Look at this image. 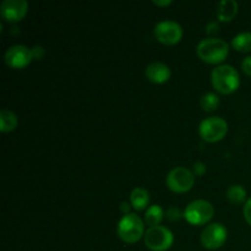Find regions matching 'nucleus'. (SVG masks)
<instances>
[{
  "instance_id": "f257e3e1",
  "label": "nucleus",
  "mask_w": 251,
  "mask_h": 251,
  "mask_svg": "<svg viewBox=\"0 0 251 251\" xmlns=\"http://www.w3.org/2000/svg\"><path fill=\"white\" fill-rule=\"evenodd\" d=\"M211 83L221 95H230L239 88V73L232 65H218L211 73Z\"/></svg>"
},
{
  "instance_id": "f03ea898",
  "label": "nucleus",
  "mask_w": 251,
  "mask_h": 251,
  "mask_svg": "<svg viewBox=\"0 0 251 251\" xmlns=\"http://www.w3.org/2000/svg\"><path fill=\"white\" fill-rule=\"evenodd\" d=\"M196 53L203 63L221 64L229 54V46L223 39L210 37L199 42Z\"/></svg>"
},
{
  "instance_id": "7ed1b4c3",
  "label": "nucleus",
  "mask_w": 251,
  "mask_h": 251,
  "mask_svg": "<svg viewBox=\"0 0 251 251\" xmlns=\"http://www.w3.org/2000/svg\"><path fill=\"white\" fill-rule=\"evenodd\" d=\"M118 237L126 244H135L145 235V222L136 213H127L120 218L117 227Z\"/></svg>"
},
{
  "instance_id": "20e7f679",
  "label": "nucleus",
  "mask_w": 251,
  "mask_h": 251,
  "mask_svg": "<svg viewBox=\"0 0 251 251\" xmlns=\"http://www.w3.org/2000/svg\"><path fill=\"white\" fill-rule=\"evenodd\" d=\"M228 132V123L221 117H210L203 119L199 126L201 139L210 144L221 141Z\"/></svg>"
},
{
  "instance_id": "39448f33",
  "label": "nucleus",
  "mask_w": 251,
  "mask_h": 251,
  "mask_svg": "<svg viewBox=\"0 0 251 251\" xmlns=\"http://www.w3.org/2000/svg\"><path fill=\"white\" fill-rule=\"evenodd\" d=\"M145 245L151 251H167L174 243V235L164 226L149 227L144 235Z\"/></svg>"
},
{
  "instance_id": "423d86ee",
  "label": "nucleus",
  "mask_w": 251,
  "mask_h": 251,
  "mask_svg": "<svg viewBox=\"0 0 251 251\" xmlns=\"http://www.w3.org/2000/svg\"><path fill=\"white\" fill-rule=\"evenodd\" d=\"M215 215L212 203L206 200H195L186 206L184 218L193 226H203L210 222Z\"/></svg>"
},
{
  "instance_id": "0eeeda50",
  "label": "nucleus",
  "mask_w": 251,
  "mask_h": 251,
  "mask_svg": "<svg viewBox=\"0 0 251 251\" xmlns=\"http://www.w3.org/2000/svg\"><path fill=\"white\" fill-rule=\"evenodd\" d=\"M195 183V174L185 167H176L172 169L166 179V184L171 191L176 194L188 193Z\"/></svg>"
},
{
  "instance_id": "6e6552de",
  "label": "nucleus",
  "mask_w": 251,
  "mask_h": 251,
  "mask_svg": "<svg viewBox=\"0 0 251 251\" xmlns=\"http://www.w3.org/2000/svg\"><path fill=\"white\" fill-rule=\"evenodd\" d=\"M154 37L158 42L166 46H174L183 38V28L180 25L172 20L158 22L153 29Z\"/></svg>"
},
{
  "instance_id": "1a4fd4ad",
  "label": "nucleus",
  "mask_w": 251,
  "mask_h": 251,
  "mask_svg": "<svg viewBox=\"0 0 251 251\" xmlns=\"http://www.w3.org/2000/svg\"><path fill=\"white\" fill-rule=\"evenodd\" d=\"M228 230L222 223H211V225L206 226L203 228L202 233H201V244L205 249L208 250H216L223 247L227 240Z\"/></svg>"
},
{
  "instance_id": "9d476101",
  "label": "nucleus",
  "mask_w": 251,
  "mask_h": 251,
  "mask_svg": "<svg viewBox=\"0 0 251 251\" xmlns=\"http://www.w3.org/2000/svg\"><path fill=\"white\" fill-rule=\"evenodd\" d=\"M4 59L9 68L20 70L31 64V61L33 60V54H32V49H29L28 47L16 44L7 49Z\"/></svg>"
},
{
  "instance_id": "9b49d317",
  "label": "nucleus",
  "mask_w": 251,
  "mask_h": 251,
  "mask_svg": "<svg viewBox=\"0 0 251 251\" xmlns=\"http://www.w3.org/2000/svg\"><path fill=\"white\" fill-rule=\"evenodd\" d=\"M28 11V2L26 0H4L0 5V15L7 22H19Z\"/></svg>"
},
{
  "instance_id": "f8f14e48",
  "label": "nucleus",
  "mask_w": 251,
  "mask_h": 251,
  "mask_svg": "<svg viewBox=\"0 0 251 251\" xmlns=\"http://www.w3.org/2000/svg\"><path fill=\"white\" fill-rule=\"evenodd\" d=\"M145 75L149 78V81L161 85V83L167 82L171 78L172 73L167 64L161 63V61H153L150 65H147Z\"/></svg>"
},
{
  "instance_id": "ddd939ff",
  "label": "nucleus",
  "mask_w": 251,
  "mask_h": 251,
  "mask_svg": "<svg viewBox=\"0 0 251 251\" xmlns=\"http://www.w3.org/2000/svg\"><path fill=\"white\" fill-rule=\"evenodd\" d=\"M238 2L235 0H222L218 2L216 7V15L217 19L222 22H229L237 16L238 14Z\"/></svg>"
},
{
  "instance_id": "4468645a",
  "label": "nucleus",
  "mask_w": 251,
  "mask_h": 251,
  "mask_svg": "<svg viewBox=\"0 0 251 251\" xmlns=\"http://www.w3.org/2000/svg\"><path fill=\"white\" fill-rule=\"evenodd\" d=\"M130 203L136 211H144L150 203V193L144 188H135L130 194Z\"/></svg>"
},
{
  "instance_id": "2eb2a0df",
  "label": "nucleus",
  "mask_w": 251,
  "mask_h": 251,
  "mask_svg": "<svg viewBox=\"0 0 251 251\" xmlns=\"http://www.w3.org/2000/svg\"><path fill=\"white\" fill-rule=\"evenodd\" d=\"M19 120L17 115L9 109H2L0 112V130L1 132H10L16 129Z\"/></svg>"
},
{
  "instance_id": "dca6fc26",
  "label": "nucleus",
  "mask_w": 251,
  "mask_h": 251,
  "mask_svg": "<svg viewBox=\"0 0 251 251\" xmlns=\"http://www.w3.org/2000/svg\"><path fill=\"white\" fill-rule=\"evenodd\" d=\"M164 211L159 205H152L145 213V223L150 227H156L163 221Z\"/></svg>"
},
{
  "instance_id": "f3484780",
  "label": "nucleus",
  "mask_w": 251,
  "mask_h": 251,
  "mask_svg": "<svg viewBox=\"0 0 251 251\" xmlns=\"http://www.w3.org/2000/svg\"><path fill=\"white\" fill-rule=\"evenodd\" d=\"M227 199L233 205H242L247 202V190L239 184L230 185L227 189Z\"/></svg>"
},
{
  "instance_id": "a211bd4d",
  "label": "nucleus",
  "mask_w": 251,
  "mask_h": 251,
  "mask_svg": "<svg viewBox=\"0 0 251 251\" xmlns=\"http://www.w3.org/2000/svg\"><path fill=\"white\" fill-rule=\"evenodd\" d=\"M232 47L242 53L251 51V32H242L232 39Z\"/></svg>"
},
{
  "instance_id": "6ab92c4d",
  "label": "nucleus",
  "mask_w": 251,
  "mask_h": 251,
  "mask_svg": "<svg viewBox=\"0 0 251 251\" xmlns=\"http://www.w3.org/2000/svg\"><path fill=\"white\" fill-rule=\"evenodd\" d=\"M200 104L201 108H202L205 112H215L218 108V105H220V98H218V96L215 95V93L208 92L201 97Z\"/></svg>"
},
{
  "instance_id": "aec40b11",
  "label": "nucleus",
  "mask_w": 251,
  "mask_h": 251,
  "mask_svg": "<svg viewBox=\"0 0 251 251\" xmlns=\"http://www.w3.org/2000/svg\"><path fill=\"white\" fill-rule=\"evenodd\" d=\"M166 216L167 220H169L171 222H178V221H180L184 217V212H181L180 208L176 207V206H172V207H169L167 210Z\"/></svg>"
},
{
  "instance_id": "412c9836",
  "label": "nucleus",
  "mask_w": 251,
  "mask_h": 251,
  "mask_svg": "<svg viewBox=\"0 0 251 251\" xmlns=\"http://www.w3.org/2000/svg\"><path fill=\"white\" fill-rule=\"evenodd\" d=\"M243 215H244V218L248 222V225L251 226V198L248 199L247 202H245L244 208H243Z\"/></svg>"
},
{
  "instance_id": "4be33fe9",
  "label": "nucleus",
  "mask_w": 251,
  "mask_h": 251,
  "mask_svg": "<svg viewBox=\"0 0 251 251\" xmlns=\"http://www.w3.org/2000/svg\"><path fill=\"white\" fill-rule=\"evenodd\" d=\"M193 171L194 174L198 176H203L206 173V164L202 163V162H195L193 166Z\"/></svg>"
},
{
  "instance_id": "5701e85b",
  "label": "nucleus",
  "mask_w": 251,
  "mask_h": 251,
  "mask_svg": "<svg viewBox=\"0 0 251 251\" xmlns=\"http://www.w3.org/2000/svg\"><path fill=\"white\" fill-rule=\"evenodd\" d=\"M242 70L245 75L251 77V56H247V58L242 61Z\"/></svg>"
},
{
  "instance_id": "b1692460",
  "label": "nucleus",
  "mask_w": 251,
  "mask_h": 251,
  "mask_svg": "<svg viewBox=\"0 0 251 251\" xmlns=\"http://www.w3.org/2000/svg\"><path fill=\"white\" fill-rule=\"evenodd\" d=\"M32 54H33V59L39 60V59H42L44 56V48L41 46L33 47V48H32Z\"/></svg>"
},
{
  "instance_id": "393cba45",
  "label": "nucleus",
  "mask_w": 251,
  "mask_h": 251,
  "mask_svg": "<svg viewBox=\"0 0 251 251\" xmlns=\"http://www.w3.org/2000/svg\"><path fill=\"white\" fill-rule=\"evenodd\" d=\"M218 28H220V26H218V24L216 21L213 22H210V24L206 26V31H207V33H213V32H217Z\"/></svg>"
},
{
  "instance_id": "a878e982",
  "label": "nucleus",
  "mask_w": 251,
  "mask_h": 251,
  "mask_svg": "<svg viewBox=\"0 0 251 251\" xmlns=\"http://www.w3.org/2000/svg\"><path fill=\"white\" fill-rule=\"evenodd\" d=\"M152 2L157 6H169L172 4V0H153Z\"/></svg>"
},
{
  "instance_id": "bb28decb",
  "label": "nucleus",
  "mask_w": 251,
  "mask_h": 251,
  "mask_svg": "<svg viewBox=\"0 0 251 251\" xmlns=\"http://www.w3.org/2000/svg\"><path fill=\"white\" fill-rule=\"evenodd\" d=\"M120 211H122V212L124 213V215H127V213H130L129 212V211H130L129 203H127V202H122V205H120Z\"/></svg>"
}]
</instances>
